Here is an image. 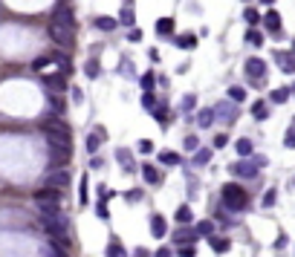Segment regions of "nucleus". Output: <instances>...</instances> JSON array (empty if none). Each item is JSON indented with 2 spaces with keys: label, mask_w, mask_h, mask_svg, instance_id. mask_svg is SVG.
<instances>
[{
  "label": "nucleus",
  "mask_w": 295,
  "mask_h": 257,
  "mask_svg": "<svg viewBox=\"0 0 295 257\" xmlns=\"http://www.w3.org/2000/svg\"><path fill=\"white\" fill-rule=\"evenodd\" d=\"M128 41H133V43H136V41H142V32H139V29H133V32H131V38H128Z\"/></svg>",
  "instance_id": "49"
},
{
  "label": "nucleus",
  "mask_w": 295,
  "mask_h": 257,
  "mask_svg": "<svg viewBox=\"0 0 295 257\" xmlns=\"http://www.w3.org/2000/svg\"><path fill=\"white\" fill-rule=\"evenodd\" d=\"M229 98H231V101H243V98H246V90H243V87H231Z\"/></svg>",
  "instance_id": "34"
},
{
  "label": "nucleus",
  "mask_w": 295,
  "mask_h": 257,
  "mask_svg": "<svg viewBox=\"0 0 295 257\" xmlns=\"http://www.w3.org/2000/svg\"><path fill=\"white\" fill-rule=\"evenodd\" d=\"M84 72H87L90 78H96V75H98V61H90V64L84 66Z\"/></svg>",
  "instance_id": "39"
},
{
  "label": "nucleus",
  "mask_w": 295,
  "mask_h": 257,
  "mask_svg": "<svg viewBox=\"0 0 295 257\" xmlns=\"http://www.w3.org/2000/svg\"><path fill=\"white\" fill-rule=\"evenodd\" d=\"M107 257H125V252H122V243H119V240H110V249H107Z\"/></svg>",
  "instance_id": "27"
},
{
  "label": "nucleus",
  "mask_w": 295,
  "mask_h": 257,
  "mask_svg": "<svg viewBox=\"0 0 295 257\" xmlns=\"http://www.w3.org/2000/svg\"><path fill=\"white\" fill-rule=\"evenodd\" d=\"M263 205L269 208V205H275V188H269V191L263 193Z\"/></svg>",
  "instance_id": "40"
},
{
  "label": "nucleus",
  "mask_w": 295,
  "mask_h": 257,
  "mask_svg": "<svg viewBox=\"0 0 295 257\" xmlns=\"http://www.w3.org/2000/svg\"><path fill=\"white\" fill-rule=\"evenodd\" d=\"M194 104H197V98H194V96H185V98H182V110H185V113H188Z\"/></svg>",
  "instance_id": "41"
},
{
  "label": "nucleus",
  "mask_w": 295,
  "mask_h": 257,
  "mask_svg": "<svg viewBox=\"0 0 295 257\" xmlns=\"http://www.w3.org/2000/svg\"><path fill=\"white\" fill-rule=\"evenodd\" d=\"M44 87L49 90H67V75L58 72V75H44Z\"/></svg>",
  "instance_id": "6"
},
{
  "label": "nucleus",
  "mask_w": 295,
  "mask_h": 257,
  "mask_svg": "<svg viewBox=\"0 0 295 257\" xmlns=\"http://www.w3.org/2000/svg\"><path fill=\"white\" fill-rule=\"evenodd\" d=\"M142 104H145L148 110H154V107H157V98H154V93H151V90H148V93L142 96Z\"/></svg>",
  "instance_id": "36"
},
{
  "label": "nucleus",
  "mask_w": 295,
  "mask_h": 257,
  "mask_svg": "<svg viewBox=\"0 0 295 257\" xmlns=\"http://www.w3.org/2000/svg\"><path fill=\"white\" fill-rule=\"evenodd\" d=\"M263 3H272V0H263Z\"/></svg>",
  "instance_id": "53"
},
{
  "label": "nucleus",
  "mask_w": 295,
  "mask_h": 257,
  "mask_svg": "<svg viewBox=\"0 0 295 257\" xmlns=\"http://www.w3.org/2000/svg\"><path fill=\"white\" fill-rule=\"evenodd\" d=\"M223 199H226V205H229L231 211H243V208H246V202H249L246 191H243L237 182H229V185H223Z\"/></svg>",
  "instance_id": "2"
},
{
  "label": "nucleus",
  "mask_w": 295,
  "mask_h": 257,
  "mask_svg": "<svg viewBox=\"0 0 295 257\" xmlns=\"http://www.w3.org/2000/svg\"><path fill=\"white\" fill-rule=\"evenodd\" d=\"M96 214H98V217H101V220H104V217H107V205H104V202H98Z\"/></svg>",
  "instance_id": "48"
},
{
  "label": "nucleus",
  "mask_w": 295,
  "mask_h": 257,
  "mask_svg": "<svg viewBox=\"0 0 295 257\" xmlns=\"http://www.w3.org/2000/svg\"><path fill=\"white\" fill-rule=\"evenodd\" d=\"M154 257H171V252H168V249H159V252H157Z\"/></svg>",
  "instance_id": "50"
},
{
  "label": "nucleus",
  "mask_w": 295,
  "mask_h": 257,
  "mask_svg": "<svg viewBox=\"0 0 295 257\" xmlns=\"http://www.w3.org/2000/svg\"><path fill=\"white\" fill-rule=\"evenodd\" d=\"M284 145H287V148H295V130H290V133L284 136Z\"/></svg>",
  "instance_id": "45"
},
{
  "label": "nucleus",
  "mask_w": 295,
  "mask_h": 257,
  "mask_svg": "<svg viewBox=\"0 0 295 257\" xmlns=\"http://www.w3.org/2000/svg\"><path fill=\"white\" fill-rule=\"evenodd\" d=\"M49 35H52V41L58 43V46H69L72 43V29L69 26H61V23H49Z\"/></svg>",
  "instance_id": "3"
},
{
  "label": "nucleus",
  "mask_w": 295,
  "mask_h": 257,
  "mask_svg": "<svg viewBox=\"0 0 295 257\" xmlns=\"http://www.w3.org/2000/svg\"><path fill=\"white\" fill-rule=\"evenodd\" d=\"M142 176H145L148 185H159V182H162V173H159L154 165H142Z\"/></svg>",
  "instance_id": "10"
},
{
  "label": "nucleus",
  "mask_w": 295,
  "mask_h": 257,
  "mask_svg": "<svg viewBox=\"0 0 295 257\" xmlns=\"http://www.w3.org/2000/svg\"><path fill=\"white\" fill-rule=\"evenodd\" d=\"M174 43H177L180 49H194V46H197V38H194V35H180Z\"/></svg>",
  "instance_id": "18"
},
{
  "label": "nucleus",
  "mask_w": 295,
  "mask_h": 257,
  "mask_svg": "<svg viewBox=\"0 0 295 257\" xmlns=\"http://www.w3.org/2000/svg\"><path fill=\"white\" fill-rule=\"evenodd\" d=\"M208 159H211V150H208V148H197L194 165H208Z\"/></svg>",
  "instance_id": "21"
},
{
  "label": "nucleus",
  "mask_w": 295,
  "mask_h": 257,
  "mask_svg": "<svg viewBox=\"0 0 295 257\" xmlns=\"http://www.w3.org/2000/svg\"><path fill=\"white\" fill-rule=\"evenodd\" d=\"M125 199H131V202H136V199H142V191H128V193H125Z\"/></svg>",
  "instance_id": "46"
},
{
  "label": "nucleus",
  "mask_w": 295,
  "mask_h": 257,
  "mask_svg": "<svg viewBox=\"0 0 295 257\" xmlns=\"http://www.w3.org/2000/svg\"><path fill=\"white\" fill-rule=\"evenodd\" d=\"M101 139H104V130H101V128H96V133H93V136H87V150H90V153H96V150H98Z\"/></svg>",
  "instance_id": "15"
},
{
  "label": "nucleus",
  "mask_w": 295,
  "mask_h": 257,
  "mask_svg": "<svg viewBox=\"0 0 295 257\" xmlns=\"http://www.w3.org/2000/svg\"><path fill=\"white\" fill-rule=\"evenodd\" d=\"M122 23H128V26L133 23V9H131V6H125V9H122Z\"/></svg>",
  "instance_id": "38"
},
{
  "label": "nucleus",
  "mask_w": 295,
  "mask_h": 257,
  "mask_svg": "<svg viewBox=\"0 0 295 257\" xmlns=\"http://www.w3.org/2000/svg\"><path fill=\"white\" fill-rule=\"evenodd\" d=\"M174 240H177V246H180V243H194L197 231L194 228H177V231H174Z\"/></svg>",
  "instance_id": "11"
},
{
  "label": "nucleus",
  "mask_w": 295,
  "mask_h": 257,
  "mask_svg": "<svg viewBox=\"0 0 295 257\" xmlns=\"http://www.w3.org/2000/svg\"><path fill=\"white\" fill-rule=\"evenodd\" d=\"M237 153H240V156H252V142H249V139H240V142H237Z\"/></svg>",
  "instance_id": "26"
},
{
  "label": "nucleus",
  "mask_w": 295,
  "mask_h": 257,
  "mask_svg": "<svg viewBox=\"0 0 295 257\" xmlns=\"http://www.w3.org/2000/svg\"><path fill=\"white\" fill-rule=\"evenodd\" d=\"M263 23H266L269 32H281V15H278L275 9H269V12L263 15Z\"/></svg>",
  "instance_id": "8"
},
{
  "label": "nucleus",
  "mask_w": 295,
  "mask_h": 257,
  "mask_svg": "<svg viewBox=\"0 0 295 257\" xmlns=\"http://www.w3.org/2000/svg\"><path fill=\"white\" fill-rule=\"evenodd\" d=\"M293 96V93H290V90H272V101H275V104H284V101H287V98Z\"/></svg>",
  "instance_id": "28"
},
{
  "label": "nucleus",
  "mask_w": 295,
  "mask_h": 257,
  "mask_svg": "<svg viewBox=\"0 0 295 257\" xmlns=\"http://www.w3.org/2000/svg\"><path fill=\"white\" fill-rule=\"evenodd\" d=\"M246 75H249L252 81H263V78H266V64H263L261 58H249V61H246Z\"/></svg>",
  "instance_id": "4"
},
{
  "label": "nucleus",
  "mask_w": 295,
  "mask_h": 257,
  "mask_svg": "<svg viewBox=\"0 0 295 257\" xmlns=\"http://www.w3.org/2000/svg\"><path fill=\"white\" fill-rule=\"evenodd\" d=\"M119 162H122V168H125V171H133L131 153H128V150H125V148H122V150H119Z\"/></svg>",
  "instance_id": "30"
},
{
  "label": "nucleus",
  "mask_w": 295,
  "mask_h": 257,
  "mask_svg": "<svg viewBox=\"0 0 295 257\" xmlns=\"http://www.w3.org/2000/svg\"><path fill=\"white\" fill-rule=\"evenodd\" d=\"M194 231H197V234H200V237H211V234H214V223H208V220H203V223L197 225Z\"/></svg>",
  "instance_id": "23"
},
{
  "label": "nucleus",
  "mask_w": 295,
  "mask_h": 257,
  "mask_svg": "<svg viewBox=\"0 0 295 257\" xmlns=\"http://www.w3.org/2000/svg\"><path fill=\"white\" fill-rule=\"evenodd\" d=\"M159 162H165V165H177V162H180V156H177L174 150H165V153H159Z\"/></svg>",
  "instance_id": "31"
},
{
  "label": "nucleus",
  "mask_w": 295,
  "mask_h": 257,
  "mask_svg": "<svg viewBox=\"0 0 295 257\" xmlns=\"http://www.w3.org/2000/svg\"><path fill=\"white\" fill-rule=\"evenodd\" d=\"M52 61H55L58 66H67V58L61 55V52H55V55H52Z\"/></svg>",
  "instance_id": "47"
},
{
  "label": "nucleus",
  "mask_w": 295,
  "mask_h": 257,
  "mask_svg": "<svg viewBox=\"0 0 295 257\" xmlns=\"http://www.w3.org/2000/svg\"><path fill=\"white\" fill-rule=\"evenodd\" d=\"M180 255H182V257H194V255H197L194 243H185V246H182V243H180Z\"/></svg>",
  "instance_id": "35"
},
{
  "label": "nucleus",
  "mask_w": 295,
  "mask_h": 257,
  "mask_svg": "<svg viewBox=\"0 0 295 257\" xmlns=\"http://www.w3.org/2000/svg\"><path fill=\"white\" fill-rule=\"evenodd\" d=\"M211 249H214L217 255H223V252H229V240H226V237H214V234H211Z\"/></svg>",
  "instance_id": "20"
},
{
  "label": "nucleus",
  "mask_w": 295,
  "mask_h": 257,
  "mask_svg": "<svg viewBox=\"0 0 295 257\" xmlns=\"http://www.w3.org/2000/svg\"><path fill=\"white\" fill-rule=\"evenodd\" d=\"M290 93H293V96H295V87H293V90H290Z\"/></svg>",
  "instance_id": "52"
},
{
  "label": "nucleus",
  "mask_w": 295,
  "mask_h": 257,
  "mask_svg": "<svg viewBox=\"0 0 295 257\" xmlns=\"http://www.w3.org/2000/svg\"><path fill=\"white\" fill-rule=\"evenodd\" d=\"M151 234H154V237H165V234H168V223H165L159 214L151 217Z\"/></svg>",
  "instance_id": "12"
},
{
  "label": "nucleus",
  "mask_w": 295,
  "mask_h": 257,
  "mask_svg": "<svg viewBox=\"0 0 295 257\" xmlns=\"http://www.w3.org/2000/svg\"><path fill=\"white\" fill-rule=\"evenodd\" d=\"M49 104H52V110H55V113H64V110H67L64 98H58V96H49Z\"/></svg>",
  "instance_id": "32"
},
{
  "label": "nucleus",
  "mask_w": 295,
  "mask_h": 257,
  "mask_svg": "<svg viewBox=\"0 0 295 257\" xmlns=\"http://www.w3.org/2000/svg\"><path fill=\"white\" fill-rule=\"evenodd\" d=\"M226 142H229V136H226V133L214 136V148H226Z\"/></svg>",
  "instance_id": "42"
},
{
  "label": "nucleus",
  "mask_w": 295,
  "mask_h": 257,
  "mask_svg": "<svg viewBox=\"0 0 295 257\" xmlns=\"http://www.w3.org/2000/svg\"><path fill=\"white\" fill-rule=\"evenodd\" d=\"M246 41H249L252 46H261V43H263V35L258 32V29H249V32H246Z\"/></svg>",
  "instance_id": "29"
},
{
  "label": "nucleus",
  "mask_w": 295,
  "mask_h": 257,
  "mask_svg": "<svg viewBox=\"0 0 295 257\" xmlns=\"http://www.w3.org/2000/svg\"><path fill=\"white\" fill-rule=\"evenodd\" d=\"M214 110H217L214 116H217V119H223V122H234V119H237V110H234V104H229V101L217 104Z\"/></svg>",
  "instance_id": "5"
},
{
  "label": "nucleus",
  "mask_w": 295,
  "mask_h": 257,
  "mask_svg": "<svg viewBox=\"0 0 295 257\" xmlns=\"http://www.w3.org/2000/svg\"><path fill=\"white\" fill-rule=\"evenodd\" d=\"M49 185H52V188H67V185H69V173H67V171H55V173L49 176Z\"/></svg>",
  "instance_id": "14"
},
{
  "label": "nucleus",
  "mask_w": 295,
  "mask_h": 257,
  "mask_svg": "<svg viewBox=\"0 0 295 257\" xmlns=\"http://www.w3.org/2000/svg\"><path fill=\"white\" fill-rule=\"evenodd\" d=\"M275 61L284 72H295V52H275Z\"/></svg>",
  "instance_id": "7"
},
{
  "label": "nucleus",
  "mask_w": 295,
  "mask_h": 257,
  "mask_svg": "<svg viewBox=\"0 0 295 257\" xmlns=\"http://www.w3.org/2000/svg\"><path fill=\"white\" fill-rule=\"evenodd\" d=\"M174 217H177V223H182V225H188L191 220H194V214H191V208H188V205H180Z\"/></svg>",
  "instance_id": "16"
},
{
  "label": "nucleus",
  "mask_w": 295,
  "mask_h": 257,
  "mask_svg": "<svg viewBox=\"0 0 295 257\" xmlns=\"http://www.w3.org/2000/svg\"><path fill=\"white\" fill-rule=\"evenodd\" d=\"M231 173H237V176H255V173H258V165H252V162H237V165H231Z\"/></svg>",
  "instance_id": "9"
},
{
  "label": "nucleus",
  "mask_w": 295,
  "mask_h": 257,
  "mask_svg": "<svg viewBox=\"0 0 295 257\" xmlns=\"http://www.w3.org/2000/svg\"><path fill=\"white\" fill-rule=\"evenodd\" d=\"M46 64H49V58H46V55H44V58H35L32 69H35V72H44V66H46Z\"/></svg>",
  "instance_id": "37"
},
{
  "label": "nucleus",
  "mask_w": 295,
  "mask_h": 257,
  "mask_svg": "<svg viewBox=\"0 0 295 257\" xmlns=\"http://www.w3.org/2000/svg\"><path fill=\"white\" fill-rule=\"evenodd\" d=\"M35 202H38L41 214L58 211L61 208V188H44V191H38L35 193Z\"/></svg>",
  "instance_id": "1"
},
{
  "label": "nucleus",
  "mask_w": 295,
  "mask_h": 257,
  "mask_svg": "<svg viewBox=\"0 0 295 257\" xmlns=\"http://www.w3.org/2000/svg\"><path fill=\"white\" fill-rule=\"evenodd\" d=\"M96 26L101 29V32H110V29H116V21H113V18H104V15H101V18H96Z\"/></svg>",
  "instance_id": "22"
},
{
  "label": "nucleus",
  "mask_w": 295,
  "mask_h": 257,
  "mask_svg": "<svg viewBox=\"0 0 295 257\" xmlns=\"http://www.w3.org/2000/svg\"><path fill=\"white\" fill-rule=\"evenodd\" d=\"M49 153H52V162H69L72 148H55V145H49Z\"/></svg>",
  "instance_id": "13"
},
{
  "label": "nucleus",
  "mask_w": 295,
  "mask_h": 257,
  "mask_svg": "<svg viewBox=\"0 0 295 257\" xmlns=\"http://www.w3.org/2000/svg\"><path fill=\"white\" fill-rule=\"evenodd\" d=\"M154 84H157V75H154V72H145V75H142V87H145V90H154Z\"/></svg>",
  "instance_id": "33"
},
{
  "label": "nucleus",
  "mask_w": 295,
  "mask_h": 257,
  "mask_svg": "<svg viewBox=\"0 0 295 257\" xmlns=\"http://www.w3.org/2000/svg\"><path fill=\"white\" fill-rule=\"evenodd\" d=\"M252 116H255V119H266V116H269V110H266V101H255V107H252Z\"/></svg>",
  "instance_id": "24"
},
{
  "label": "nucleus",
  "mask_w": 295,
  "mask_h": 257,
  "mask_svg": "<svg viewBox=\"0 0 295 257\" xmlns=\"http://www.w3.org/2000/svg\"><path fill=\"white\" fill-rule=\"evenodd\" d=\"M243 21H246V23H249V26H255V23H258V21H261V15H258V12H255V9H252V6H249V9H246V12H243Z\"/></svg>",
  "instance_id": "25"
},
{
  "label": "nucleus",
  "mask_w": 295,
  "mask_h": 257,
  "mask_svg": "<svg viewBox=\"0 0 295 257\" xmlns=\"http://www.w3.org/2000/svg\"><path fill=\"white\" fill-rule=\"evenodd\" d=\"M185 148H188V150H197V148H200V142H197V136H188V139H185Z\"/></svg>",
  "instance_id": "43"
},
{
  "label": "nucleus",
  "mask_w": 295,
  "mask_h": 257,
  "mask_svg": "<svg viewBox=\"0 0 295 257\" xmlns=\"http://www.w3.org/2000/svg\"><path fill=\"white\" fill-rule=\"evenodd\" d=\"M133 257H151V255H148L145 249H136V255H133Z\"/></svg>",
  "instance_id": "51"
},
{
  "label": "nucleus",
  "mask_w": 295,
  "mask_h": 257,
  "mask_svg": "<svg viewBox=\"0 0 295 257\" xmlns=\"http://www.w3.org/2000/svg\"><path fill=\"white\" fill-rule=\"evenodd\" d=\"M157 35H174V18L157 21Z\"/></svg>",
  "instance_id": "17"
},
{
  "label": "nucleus",
  "mask_w": 295,
  "mask_h": 257,
  "mask_svg": "<svg viewBox=\"0 0 295 257\" xmlns=\"http://www.w3.org/2000/svg\"><path fill=\"white\" fill-rule=\"evenodd\" d=\"M211 122H214V110H200V113H197V125H200V128H208Z\"/></svg>",
  "instance_id": "19"
},
{
  "label": "nucleus",
  "mask_w": 295,
  "mask_h": 257,
  "mask_svg": "<svg viewBox=\"0 0 295 257\" xmlns=\"http://www.w3.org/2000/svg\"><path fill=\"white\" fill-rule=\"evenodd\" d=\"M139 150H142V153H151V150H154V145H151L148 139H142V142H139Z\"/></svg>",
  "instance_id": "44"
}]
</instances>
